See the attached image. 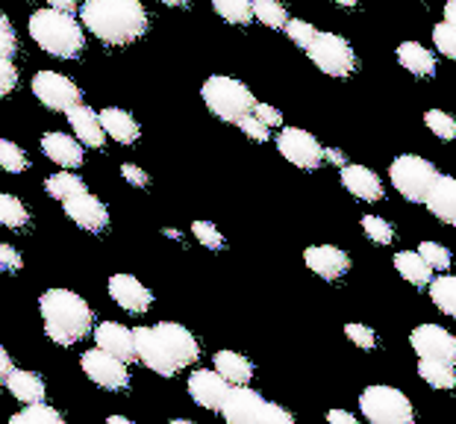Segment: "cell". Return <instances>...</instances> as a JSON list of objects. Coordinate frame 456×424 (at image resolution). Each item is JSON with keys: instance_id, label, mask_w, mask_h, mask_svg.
Instances as JSON below:
<instances>
[{"instance_id": "1", "label": "cell", "mask_w": 456, "mask_h": 424, "mask_svg": "<svg viewBox=\"0 0 456 424\" xmlns=\"http://www.w3.org/2000/svg\"><path fill=\"white\" fill-rule=\"evenodd\" d=\"M135 360L144 369L157 371L159 378H174V374L191 369L200 360V345L183 324L159 322L153 327H135Z\"/></svg>"}, {"instance_id": "2", "label": "cell", "mask_w": 456, "mask_h": 424, "mask_svg": "<svg viewBox=\"0 0 456 424\" xmlns=\"http://www.w3.org/2000/svg\"><path fill=\"white\" fill-rule=\"evenodd\" d=\"M80 24L103 45H133L148 33V9L142 0H86Z\"/></svg>"}, {"instance_id": "3", "label": "cell", "mask_w": 456, "mask_h": 424, "mask_svg": "<svg viewBox=\"0 0 456 424\" xmlns=\"http://www.w3.org/2000/svg\"><path fill=\"white\" fill-rule=\"evenodd\" d=\"M38 313H42L45 322V336L56 345H62V348L83 342L94 327L92 306L71 289H47L38 298Z\"/></svg>"}, {"instance_id": "4", "label": "cell", "mask_w": 456, "mask_h": 424, "mask_svg": "<svg viewBox=\"0 0 456 424\" xmlns=\"http://www.w3.org/2000/svg\"><path fill=\"white\" fill-rule=\"evenodd\" d=\"M30 36L42 51L60 56V60H77L86 51L83 24L71 12H62V9L53 6L38 9L30 15Z\"/></svg>"}, {"instance_id": "5", "label": "cell", "mask_w": 456, "mask_h": 424, "mask_svg": "<svg viewBox=\"0 0 456 424\" xmlns=\"http://www.w3.org/2000/svg\"><path fill=\"white\" fill-rule=\"evenodd\" d=\"M221 419H227L230 424H292L295 416L289 410H283L280 404H271L262 398L259 392L248 387H230L224 401L218 410Z\"/></svg>"}, {"instance_id": "6", "label": "cell", "mask_w": 456, "mask_h": 424, "mask_svg": "<svg viewBox=\"0 0 456 424\" xmlns=\"http://www.w3.org/2000/svg\"><path fill=\"white\" fill-rule=\"evenodd\" d=\"M200 94H203V103L209 106V112L230 124H236L239 118L250 115L256 106L254 92L241 80H236V77H224V74H212L209 80L203 83Z\"/></svg>"}, {"instance_id": "7", "label": "cell", "mask_w": 456, "mask_h": 424, "mask_svg": "<svg viewBox=\"0 0 456 424\" xmlns=\"http://www.w3.org/2000/svg\"><path fill=\"white\" fill-rule=\"evenodd\" d=\"M359 407L374 424H410L415 419L410 398L395 387H368L359 395Z\"/></svg>"}, {"instance_id": "8", "label": "cell", "mask_w": 456, "mask_h": 424, "mask_svg": "<svg viewBox=\"0 0 456 424\" xmlns=\"http://www.w3.org/2000/svg\"><path fill=\"white\" fill-rule=\"evenodd\" d=\"M306 53L315 62V69L324 71L327 77H351L356 71V53L351 42L336 33L315 30L313 42L306 45Z\"/></svg>"}, {"instance_id": "9", "label": "cell", "mask_w": 456, "mask_h": 424, "mask_svg": "<svg viewBox=\"0 0 456 424\" xmlns=\"http://www.w3.org/2000/svg\"><path fill=\"white\" fill-rule=\"evenodd\" d=\"M389 175H392V186L410 204H424L427 189H430V183L436 177V166L430 159L415 157V153H401V157L392 159Z\"/></svg>"}, {"instance_id": "10", "label": "cell", "mask_w": 456, "mask_h": 424, "mask_svg": "<svg viewBox=\"0 0 456 424\" xmlns=\"http://www.w3.org/2000/svg\"><path fill=\"white\" fill-rule=\"evenodd\" d=\"M33 94L38 103L47 106L53 112H68L71 106L83 103V92L71 77L56 74V71H38L33 77Z\"/></svg>"}, {"instance_id": "11", "label": "cell", "mask_w": 456, "mask_h": 424, "mask_svg": "<svg viewBox=\"0 0 456 424\" xmlns=\"http://www.w3.org/2000/svg\"><path fill=\"white\" fill-rule=\"evenodd\" d=\"M277 151H280V157L289 159L297 168H304V171H315V168L324 166V148L309 130L286 127L277 136Z\"/></svg>"}, {"instance_id": "12", "label": "cell", "mask_w": 456, "mask_h": 424, "mask_svg": "<svg viewBox=\"0 0 456 424\" xmlns=\"http://www.w3.org/2000/svg\"><path fill=\"white\" fill-rule=\"evenodd\" d=\"M80 365H83L86 378H89L92 383H98L101 389L121 392V389L130 387V369H127V363L118 360V356L101 351V348L86 351Z\"/></svg>"}, {"instance_id": "13", "label": "cell", "mask_w": 456, "mask_h": 424, "mask_svg": "<svg viewBox=\"0 0 456 424\" xmlns=\"http://www.w3.org/2000/svg\"><path fill=\"white\" fill-rule=\"evenodd\" d=\"M410 345H412V351L419 354V360H442V363L456 365V336L439 324L415 327L410 336Z\"/></svg>"}, {"instance_id": "14", "label": "cell", "mask_w": 456, "mask_h": 424, "mask_svg": "<svg viewBox=\"0 0 456 424\" xmlns=\"http://www.w3.org/2000/svg\"><path fill=\"white\" fill-rule=\"evenodd\" d=\"M62 207H65V216L80 230H86V233H103V230L110 227V212H106L103 200L94 198L89 189L62 200Z\"/></svg>"}, {"instance_id": "15", "label": "cell", "mask_w": 456, "mask_h": 424, "mask_svg": "<svg viewBox=\"0 0 456 424\" xmlns=\"http://www.w3.org/2000/svg\"><path fill=\"white\" fill-rule=\"evenodd\" d=\"M304 263L322 281H342L351 272V257L336 245H313L304 250Z\"/></svg>"}, {"instance_id": "16", "label": "cell", "mask_w": 456, "mask_h": 424, "mask_svg": "<svg viewBox=\"0 0 456 424\" xmlns=\"http://www.w3.org/2000/svg\"><path fill=\"white\" fill-rule=\"evenodd\" d=\"M110 298L121 306V310H127L133 315L148 313L153 304L151 289L142 281H135L133 274H112L110 277Z\"/></svg>"}, {"instance_id": "17", "label": "cell", "mask_w": 456, "mask_h": 424, "mask_svg": "<svg viewBox=\"0 0 456 424\" xmlns=\"http://www.w3.org/2000/svg\"><path fill=\"white\" fill-rule=\"evenodd\" d=\"M230 389V383L221 378L216 369H200V371H191L189 378V395L191 401L198 404V407L209 410V412H218L221 410V401H224V395Z\"/></svg>"}, {"instance_id": "18", "label": "cell", "mask_w": 456, "mask_h": 424, "mask_svg": "<svg viewBox=\"0 0 456 424\" xmlns=\"http://www.w3.org/2000/svg\"><path fill=\"white\" fill-rule=\"evenodd\" d=\"M424 204L442 224L456 227V177L436 171L430 189H427V195H424Z\"/></svg>"}, {"instance_id": "19", "label": "cell", "mask_w": 456, "mask_h": 424, "mask_svg": "<svg viewBox=\"0 0 456 424\" xmlns=\"http://www.w3.org/2000/svg\"><path fill=\"white\" fill-rule=\"evenodd\" d=\"M94 333V342H98V348L118 356L124 363H133L135 360V339H133V330L127 324H118V322H103L98 327H92Z\"/></svg>"}, {"instance_id": "20", "label": "cell", "mask_w": 456, "mask_h": 424, "mask_svg": "<svg viewBox=\"0 0 456 424\" xmlns=\"http://www.w3.org/2000/svg\"><path fill=\"white\" fill-rule=\"evenodd\" d=\"M68 115V124H71L74 136L80 144H86V148H103L106 142V133H103V124H101V115L92 110V106L86 103H77L71 106V110L65 112Z\"/></svg>"}, {"instance_id": "21", "label": "cell", "mask_w": 456, "mask_h": 424, "mask_svg": "<svg viewBox=\"0 0 456 424\" xmlns=\"http://www.w3.org/2000/svg\"><path fill=\"white\" fill-rule=\"evenodd\" d=\"M342 186L351 192L354 198L368 200V204H374V200H383V195H386L383 180L377 177L371 168H365V166H342Z\"/></svg>"}, {"instance_id": "22", "label": "cell", "mask_w": 456, "mask_h": 424, "mask_svg": "<svg viewBox=\"0 0 456 424\" xmlns=\"http://www.w3.org/2000/svg\"><path fill=\"white\" fill-rule=\"evenodd\" d=\"M42 151H45L47 159L56 162V166H62V168H80L83 166V144L77 142V136H68V133H45Z\"/></svg>"}, {"instance_id": "23", "label": "cell", "mask_w": 456, "mask_h": 424, "mask_svg": "<svg viewBox=\"0 0 456 424\" xmlns=\"http://www.w3.org/2000/svg\"><path fill=\"white\" fill-rule=\"evenodd\" d=\"M101 115V124H103V133L110 139L115 142H121V144H133V142H139L142 136V127H139V121L133 118V115L127 110H121V106H106Z\"/></svg>"}, {"instance_id": "24", "label": "cell", "mask_w": 456, "mask_h": 424, "mask_svg": "<svg viewBox=\"0 0 456 424\" xmlns=\"http://www.w3.org/2000/svg\"><path fill=\"white\" fill-rule=\"evenodd\" d=\"M6 389L15 395V401H21V404H36V401H45V380H42V374H36V371H27V369H9L6 374Z\"/></svg>"}, {"instance_id": "25", "label": "cell", "mask_w": 456, "mask_h": 424, "mask_svg": "<svg viewBox=\"0 0 456 424\" xmlns=\"http://www.w3.org/2000/svg\"><path fill=\"white\" fill-rule=\"evenodd\" d=\"M216 371L224 378L230 387H248L254 380V363L239 351H218L216 354Z\"/></svg>"}, {"instance_id": "26", "label": "cell", "mask_w": 456, "mask_h": 424, "mask_svg": "<svg viewBox=\"0 0 456 424\" xmlns=\"http://www.w3.org/2000/svg\"><path fill=\"white\" fill-rule=\"evenodd\" d=\"M397 62L415 77H433L436 74V56L419 42H403L397 47Z\"/></svg>"}, {"instance_id": "27", "label": "cell", "mask_w": 456, "mask_h": 424, "mask_svg": "<svg viewBox=\"0 0 456 424\" xmlns=\"http://www.w3.org/2000/svg\"><path fill=\"white\" fill-rule=\"evenodd\" d=\"M395 268L412 286H430L433 281V268L427 265V259L419 250H401V254H395Z\"/></svg>"}, {"instance_id": "28", "label": "cell", "mask_w": 456, "mask_h": 424, "mask_svg": "<svg viewBox=\"0 0 456 424\" xmlns=\"http://www.w3.org/2000/svg\"><path fill=\"white\" fill-rule=\"evenodd\" d=\"M419 378H424L433 389L451 392L456 389V365L442 360H419Z\"/></svg>"}, {"instance_id": "29", "label": "cell", "mask_w": 456, "mask_h": 424, "mask_svg": "<svg viewBox=\"0 0 456 424\" xmlns=\"http://www.w3.org/2000/svg\"><path fill=\"white\" fill-rule=\"evenodd\" d=\"M45 192L53 200H68V198L86 192V183L77 175H71V168H62V171H56V175H51L45 180Z\"/></svg>"}, {"instance_id": "30", "label": "cell", "mask_w": 456, "mask_h": 424, "mask_svg": "<svg viewBox=\"0 0 456 424\" xmlns=\"http://www.w3.org/2000/svg\"><path fill=\"white\" fill-rule=\"evenodd\" d=\"M430 298L444 315L456 318V274H442L430 281Z\"/></svg>"}, {"instance_id": "31", "label": "cell", "mask_w": 456, "mask_h": 424, "mask_svg": "<svg viewBox=\"0 0 456 424\" xmlns=\"http://www.w3.org/2000/svg\"><path fill=\"white\" fill-rule=\"evenodd\" d=\"M0 224L9 230H24L30 224V209H27L15 195L0 192Z\"/></svg>"}, {"instance_id": "32", "label": "cell", "mask_w": 456, "mask_h": 424, "mask_svg": "<svg viewBox=\"0 0 456 424\" xmlns=\"http://www.w3.org/2000/svg\"><path fill=\"white\" fill-rule=\"evenodd\" d=\"M209 4L227 24L245 27L254 18V0H209Z\"/></svg>"}, {"instance_id": "33", "label": "cell", "mask_w": 456, "mask_h": 424, "mask_svg": "<svg viewBox=\"0 0 456 424\" xmlns=\"http://www.w3.org/2000/svg\"><path fill=\"white\" fill-rule=\"evenodd\" d=\"M60 421H62V412L47 407L45 401L24 404V410L12 416V424H60Z\"/></svg>"}, {"instance_id": "34", "label": "cell", "mask_w": 456, "mask_h": 424, "mask_svg": "<svg viewBox=\"0 0 456 424\" xmlns=\"http://www.w3.org/2000/svg\"><path fill=\"white\" fill-rule=\"evenodd\" d=\"M254 18L271 30H283L289 21V12L280 0H254Z\"/></svg>"}, {"instance_id": "35", "label": "cell", "mask_w": 456, "mask_h": 424, "mask_svg": "<svg viewBox=\"0 0 456 424\" xmlns=\"http://www.w3.org/2000/svg\"><path fill=\"white\" fill-rule=\"evenodd\" d=\"M424 124L430 127L433 136H439V142H453L456 139V118L444 110H427Z\"/></svg>"}, {"instance_id": "36", "label": "cell", "mask_w": 456, "mask_h": 424, "mask_svg": "<svg viewBox=\"0 0 456 424\" xmlns=\"http://www.w3.org/2000/svg\"><path fill=\"white\" fill-rule=\"evenodd\" d=\"M27 166H30L27 153L15 142L0 139V168L9 171V175H21V171H27Z\"/></svg>"}, {"instance_id": "37", "label": "cell", "mask_w": 456, "mask_h": 424, "mask_svg": "<svg viewBox=\"0 0 456 424\" xmlns=\"http://www.w3.org/2000/svg\"><path fill=\"white\" fill-rule=\"evenodd\" d=\"M362 230H365V236L371 239V242H377V245H392L397 239L395 227L380 216H365L362 218Z\"/></svg>"}, {"instance_id": "38", "label": "cell", "mask_w": 456, "mask_h": 424, "mask_svg": "<svg viewBox=\"0 0 456 424\" xmlns=\"http://www.w3.org/2000/svg\"><path fill=\"white\" fill-rule=\"evenodd\" d=\"M419 254L427 259V265L433 268V272H448L451 263H453V257H451V250L439 245V242H421L419 245Z\"/></svg>"}, {"instance_id": "39", "label": "cell", "mask_w": 456, "mask_h": 424, "mask_svg": "<svg viewBox=\"0 0 456 424\" xmlns=\"http://www.w3.org/2000/svg\"><path fill=\"white\" fill-rule=\"evenodd\" d=\"M433 45L439 47V53H442V56H448V60L456 62V27H453V24H448V21L436 24V30H433Z\"/></svg>"}, {"instance_id": "40", "label": "cell", "mask_w": 456, "mask_h": 424, "mask_svg": "<svg viewBox=\"0 0 456 424\" xmlns=\"http://www.w3.org/2000/svg\"><path fill=\"white\" fill-rule=\"evenodd\" d=\"M191 233H195V239L209 250H221L224 248V236H221V230L216 224H209V221H195L191 224Z\"/></svg>"}, {"instance_id": "41", "label": "cell", "mask_w": 456, "mask_h": 424, "mask_svg": "<svg viewBox=\"0 0 456 424\" xmlns=\"http://www.w3.org/2000/svg\"><path fill=\"white\" fill-rule=\"evenodd\" d=\"M345 336L351 339L356 348H362V351H371L377 348V333L371 330V327H365V324H345Z\"/></svg>"}, {"instance_id": "42", "label": "cell", "mask_w": 456, "mask_h": 424, "mask_svg": "<svg viewBox=\"0 0 456 424\" xmlns=\"http://www.w3.org/2000/svg\"><path fill=\"white\" fill-rule=\"evenodd\" d=\"M283 30H286V36L292 38L297 47H304V51H306V45L313 42V36H315V27L306 24V21H300V18H289Z\"/></svg>"}, {"instance_id": "43", "label": "cell", "mask_w": 456, "mask_h": 424, "mask_svg": "<svg viewBox=\"0 0 456 424\" xmlns=\"http://www.w3.org/2000/svg\"><path fill=\"white\" fill-rule=\"evenodd\" d=\"M236 127L245 133V136L250 139V142H268V136H271V127H265L254 112L250 115H245V118H239L236 121Z\"/></svg>"}, {"instance_id": "44", "label": "cell", "mask_w": 456, "mask_h": 424, "mask_svg": "<svg viewBox=\"0 0 456 424\" xmlns=\"http://www.w3.org/2000/svg\"><path fill=\"white\" fill-rule=\"evenodd\" d=\"M18 86V69H15V60L6 53H0V98H6Z\"/></svg>"}, {"instance_id": "45", "label": "cell", "mask_w": 456, "mask_h": 424, "mask_svg": "<svg viewBox=\"0 0 456 424\" xmlns=\"http://www.w3.org/2000/svg\"><path fill=\"white\" fill-rule=\"evenodd\" d=\"M18 51V36H15V27L9 24V18L0 12V53L6 56H15Z\"/></svg>"}, {"instance_id": "46", "label": "cell", "mask_w": 456, "mask_h": 424, "mask_svg": "<svg viewBox=\"0 0 456 424\" xmlns=\"http://www.w3.org/2000/svg\"><path fill=\"white\" fill-rule=\"evenodd\" d=\"M254 115H256V118H259L262 124H265V127H271V130H274V127H280V124H283V112L274 110V106H268V103H259V101H256V106H254Z\"/></svg>"}, {"instance_id": "47", "label": "cell", "mask_w": 456, "mask_h": 424, "mask_svg": "<svg viewBox=\"0 0 456 424\" xmlns=\"http://www.w3.org/2000/svg\"><path fill=\"white\" fill-rule=\"evenodd\" d=\"M0 268L4 272H21L24 268V259L12 245H0Z\"/></svg>"}, {"instance_id": "48", "label": "cell", "mask_w": 456, "mask_h": 424, "mask_svg": "<svg viewBox=\"0 0 456 424\" xmlns=\"http://www.w3.org/2000/svg\"><path fill=\"white\" fill-rule=\"evenodd\" d=\"M121 177L127 180L130 186H135V189H144L151 183L148 171L139 168V166H133V162H124V166H121Z\"/></svg>"}, {"instance_id": "49", "label": "cell", "mask_w": 456, "mask_h": 424, "mask_svg": "<svg viewBox=\"0 0 456 424\" xmlns=\"http://www.w3.org/2000/svg\"><path fill=\"white\" fill-rule=\"evenodd\" d=\"M327 421H333V424H356V416H354V412H347V410H330Z\"/></svg>"}, {"instance_id": "50", "label": "cell", "mask_w": 456, "mask_h": 424, "mask_svg": "<svg viewBox=\"0 0 456 424\" xmlns=\"http://www.w3.org/2000/svg\"><path fill=\"white\" fill-rule=\"evenodd\" d=\"M324 162H333V166H347V157L342 151H336V148H324Z\"/></svg>"}, {"instance_id": "51", "label": "cell", "mask_w": 456, "mask_h": 424, "mask_svg": "<svg viewBox=\"0 0 456 424\" xmlns=\"http://www.w3.org/2000/svg\"><path fill=\"white\" fill-rule=\"evenodd\" d=\"M9 369H12V360H9V354H6V348H0V383L6 380V374H9Z\"/></svg>"}, {"instance_id": "52", "label": "cell", "mask_w": 456, "mask_h": 424, "mask_svg": "<svg viewBox=\"0 0 456 424\" xmlns=\"http://www.w3.org/2000/svg\"><path fill=\"white\" fill-rule=\"evenodd\" d=\"M47 4H51L53 9H62V12H77V0H47Z\"/></svg>"}, {"instance_id": "53", "label": "cell", "mask_w": 456, "mask_h": 424, "mask_svg": "<svg viewBox=\"0 0 456 424\" xmlns=\"http://www.w3.org/2000/svg\"><path fill=\"white\" fill-rule=\"evenodd\" d=\"M444 21L456 27V0H448V6H444Z\"/></svg>"}, {"instance_id": "54", "label": "cell", "mask_w": 456, "mask_h": 424, "mask_svg": "<svg viewBox=\"0 0 456 424\" xmlns=\"http://www.w3.org/2000/svg\"><path fill=\"white\" fill-rule=\"evenodd\" d=\"M159 4H165V6H189L191 0H159Z\"/></svg>"}, {"instance_id": "55", "label": "cell", "mask_w": 456, "mask_h": 424, "mask_svg": "<svg viewBox=\"0 0 456 424\" xmlns=\"http://www.w3.org/2000/svg\"><path fill=\"white\" fill-rule=\"evenodd\" d=\"M333 4H338V6H356V4H362V0H333Z\"/></svg>"}, {"instance_id": "56", "label": "cell", "mask_w": 456, "mask_h": 424, "mask_svg": "<svg viewBox=\"0 0 456 424\" xmlns=\"http://www.w3.org/2000/svg\"><path fill=\"white\" fill-rule=\"evenodd\" d=\"M110 421H112V424H130L127 416H110Z\"/></svg>"}, {"instance_id": "57", "label": "cell", "mask_w": 456, "mask_h": 424, "mask_svg": "<svg viewBox=\"0 0 456 424\" xmlns=\"http://www.w3.org/2000/svg\"><path fill=\"white\" fill-rule=\"evenodd\" d=\"M0 272H4V268H0Z\"/></svg>"}]
</instances>
